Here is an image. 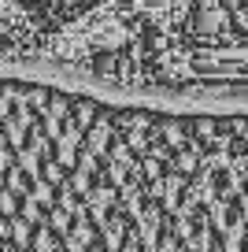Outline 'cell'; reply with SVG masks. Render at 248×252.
I'll return each instance as SVG.
<instances>
[{
	"mask_svg": "<svg viewBox=\"0 0 248 252\" xmlns=\"http://www.w3.org/2000/svg\"><path fill=\"white\" fill-rule=\"evenodd\" d=\"M4 252H248V108L8 74Z\"/></svg>",
	"mask_w": 248,
	"mask_h": 252,
	"instance_id": "1",
	"label": "cell"
},
{
	"mask_svg": "<svg viewBox=\"0 0 248 252\" xmlns=\"http://www.w3.org/2000/svg\"><path fill=\"white\" fill-rule=\"evenodd\" d=\"M15 74L130 100L248 108V0H104Z\"/></svg>",
	"mask_w": 248,
	"mask_h": 252,
	"instance_id": "2",
	"label": "cell"
}]
</instances>
